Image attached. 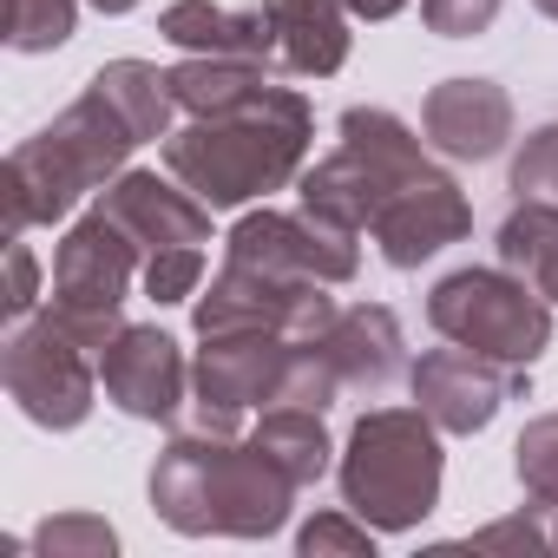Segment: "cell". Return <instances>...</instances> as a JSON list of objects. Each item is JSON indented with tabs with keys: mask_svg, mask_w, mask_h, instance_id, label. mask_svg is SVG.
Returning a JSON list of instances; mask_svg holds the SVG:
<instances>
[{
	"mask_svg": "<svg viewBox=\"0 0 558 558\" xmlns=\"http://www.w3.org/2000/svg\"><path fill=\"white\" fill-rule=\"evenodd\" d=\"M408 381H414V408H421L440 434H480V427L499 421L506 401H519V395L532 388L525 368L493 362V355H480V349H466V342L427 349V355L408 368Z\"/></svg>",
	"mask_w": 558,
	"mask_h": 558,
	"instance_id": "cell-11",
	"label": "cell"
},
{
	"mask_svg": "<svg viewBox=\"0 0 558 558\" xmlns=\"http://www.w3.org/2000/svg\"><path fill=\"white\" fill-rule=\"evenodd\" d=\"M263 86H269V66H256V60H204V53H184V60L171 66V99H178L184 119L236 112V106H250Z\"/></svg>",
	"mask_w": 558,
	"mask_h": 558,
	"instance_id": "cell-19",
	"label": "cell"
},
{
	"mask_svg": "<svg viewBox=\"0 0 558 558\" xmlns=\"http://www.w3.org/2000/svg\"><path fill=\"white\" fill-rule=\"evenodd\" d=\"M310 138H316L310 99L296 86H276L269 80L236 112L184 119L158 151H165V171L178 184H191L210 210H236V204H256L269 191L296 184L303 158H310Z\"/></svg>",
	"mask_w": 558,
	"mask_h": 558,
	"instance_id": "cell-1",
	"label": "cell"
},
{
	"mask_svg": "<svg viewBox=\"0 0 558 558\" xmlns=\"http://www.w3.org/2000/svg\"><path fill=\"white\" fill-rule=\"evenodd\" d=\"M440 480H447L440 427L421 408H368L336 460L342 506L375 532H414L440 506Z\"/></svg>",
	"mask_w": 558,
	"mask_h": 558,
	"instance_id": "cell-4",
	"label": "cell"
},
{
	"mask_svg": "<svg viewBox=\"0 0 558 558\" xmlns=\"http://www.w3.org/2000/svg\"><path fill=\"white\" fill-rule=\"evenodd\" d=\"M506 0H421V21L440 34V40H473L499 21Z\"/></svg>",
	"mask_w": 558,
	"mask_h": 558,
	"instance_id": "cell-29",
	"label": "cell"
},
{
	"mask_svg": "<svg viewBox=\"0 0 558 558\" xmlns=\"http://www.w3.org/2000/svg\"><path fill=\"white\" fill-rule=\"evenodd\" d=\"M223 256L256 263V269H276V276H296V283H323V290L349 283V276L362 269L355 230L316 217L310 204L303 210H269L263 204V210L236 217V230L223 236Z\"/></svg>",
	"mask_w": 558,
	"mask_h": 558,
	"instance_id": "cell-9",
	"label": "cell"
},
{
	"mask_svg": "<svg viewBox=\"0 0 558 558\" xmlns=\"http://www.w3.org/2000/svg\"><path fill=\"white\" fill-rule=\"evenodd\" d=\"M269 34H276V73L290 80H329L349 66L342 0H269Z\"/></svg>",
	"mask_w": 558,
	"mask_h": 558,
	"instance_id": "cell-18",
	"label": "cell"
},
{
	"mask_svg": "<svg viewBox=\"0 0 558 558\" xmlns=\"http://www.w3.org/2000/svg\"><path fill=\"white\" fill-rule=\"evenodd\" d=\"M342 8H349V21H395L408 0H342Z\"/></svg>",
	"mask_w": 558,
	"mask_h": 558,
	"instance_id": "cell-31",
	"label": "cell"
},
{
	"mask_svg": "<svg viewBox=\"0 0 558 558\" xmlns=\"http://www.w3.org/2000/svg\"><path fill=\"white\" fill-rule=\"evenodd\" d=\"M296 480L256 440L236 434H178L151 466V512L184 538H269L290 525Z\"/></svg>",
	"mask_w": 558,
	"mask_h": 558,
	"instance_id": "cell-2",
	"label": "cell"
},
{
	"mask_svg": "<svg viewBox=\"0 0 558 558\" xmlns=\"http://www.w3.org/2000/svg\"><path fill=\"white\" fill-rule=\"evenodd\" d=\"M512 197L558 204V119H545L538 132H525V145L512 151Z\"/></svg>",
	"mask_w": 558,
	"mask_h": 558,
	"instance_id": "cell-26",
	"label": "cell"
},
{
	"mask_svg": "<svg viewBox=\"0 0 558 558\" xmlns=\"http://www.w3.org/2000/svg\"><path fill=\"white\" fill-rule=\"evenodd\" d=\"M421 132L453 165H486L512 138V99L493 80H440L421 99Z\"/></svg>",
	"mask_w": 558,
	"mask_h": 558,
	"instance_id": "cell-15",
	"label": "cell"
},
{
	"mask_svg": "<svg viewBox=\"0 0 558 558\" xmlns=\"http://www.w3.org/2000/svg\"><path fill=\"white\" fill-rule=\"evenodd\" d=\"M460 545H466V551H551V532H545V519H538L532 506H519L512 519H493V525L466 532Z\"/></svg>",
	"mask_w": 558,
	"mask_h": 558,
	"instance_id": "cell-28",
	"label": "cell"
},
{
	"mask_svg": "<svg viewBox=\"0 0 558 558\" xmlns=\"http://www.w3.org/2000/svg\"><path fill=\"white\" fill-rule=\"evenodd\" d=\"M296 551L303 558H375V525L355 519L349 506L342 512H316V519H303Z\"/></svg>",
	"mask_w": 558,
	"mask_h": 558,
	"instance_id": "cell-25",
	"label": "cell"
},
{
	"mask_svg": "<svg viewBox=\"0 0 558 558\" xmlns=\"http://www.w3.org/2000/svg\"><path fill=\"white\" fill-rule=\"evenodd\" d=\"M250 440L283 466L296 486H316L323 473H329V427H323V408H263L256 414V427H250Z\"/></svg>",
	"mask_w": 558,
	"mask_h": 558,
	"instance_id": "cell-21",
	"label": "cell"
},
{
	"mask_svg": "<svg viewBox=\"0 0 558 558\" xmlns=\"http://www.w3.org/2000/svg\"><path fill=\"white\" fill-rule=\"evenodd\" d=\"M466 230H473V204H466V191L447 171H427V178L401 184L375 210V223H368V236H375V250H381L388 269H421L440 250H453Z\"/></svg>",
	"mask_w": 558,
	"mask_h": 558,
	"instance_id": "cell-13",
	"label": "cell"
},
{
	"mask_svg": "<svg viewBox=\"0 0 558 558\" xmlns=\"http://www.w3.org/2000/svg\"><path fill=\"white\" fill-rule=\"evenodd\" d=\"M532 8H538V14H551V21H558V0H532Z\"/></svg>",
	"mask_w": 558,
	"mask_h": 558,
	"instance_id": "cell-33",
	"label": "cell"
},
{
	"mask_svg": "<svg viewBox=\"0 0 558 558\" xmlns=\"http://www.w3.org/2000/svg\"><path fill=\"white\" fill-rule=\"evenodd\" d=\"M427 323L440 342H466L512 368H532L551 349V303L506 263H466L440 276L427 296Z\"/></svg>",
	"mask_w": 558,
	"mask_h": 558,
	"instance_id": "cell-6",
	"label": "cell"
},
{
	"mask_svg": "<svg viewBox=\"0 0 558 558\" xmlns=\"http://www.w3.org/2000/svg\"><path fill=\"white\" fill-rule=\"evenodd\" d=\"M427 171H440V165L427 158V138L408 132V119H395L388 106H349L336 119V151L316 158L296 184H303V204L316 217L362 236L375 223V210Z\"/></svg>",
	"mask_w": 558,
	"mask_h": 558,
	"instance_id": "cell-5",
	"label": "cell"
},
{
	"mask_svg": "<svg viewBox=\"0 0 558 558\" xmlns=\"http://www.w3.org/2000/svg\"><path fill=\"white\" fill-rule=\"evenodd\" d=\"M512 473H519V486H525V506L545 519L551 558H558V414L525 421V434L512 440Z\"/></svg>",
	"mask_w": 558,
	"mask_h": 558,
	"instance_id": "cell-22",
	"label": "cell"
},
{
	"mask_svg": "<svg viewBox=\"0 0 558 558\" xmlns=\"http://www.w3.org/2000/svg\"><path fill=\"white\" fill-rule=\"evenodd\" d=\"M99 204L138 236L145 256H158V250H204V243H210V204H204L191 184H178V178L119 171V178L99 191Z\"/></svg>",
	"mask_w": 558,
	"mask_h": 558,
	"instance_id": "cell-14",
	"label": "cell"
},
{
	"mask_svg": "<svg viewBox=\"0 0 558 558\" xmlns=\"http://www.w3.org/2000/svg\"><path fill=\"white\" fill-rule=\"evenodd\" d=\"M80 0H8V47L14 53H53L73 40Z\"/></svg>",
	"mask_w": 558,
	"mask_h": 558,
	"instance_id": "cell-23",
	"label": "cell"
},
{
	"mask_svg": "<svg viewBox=\"0 0 558 558\" xmlns=\"http://www.w3.org/2000/svg\"><path fill=\"white\" fill-rule=\"evenodd\" d=\"M27 545L47 551V558H112V551H119V532H112L99 512H53V519L34 525Z\"/></svg>",
	"mask_w": 558,
	"mask_h": 558,
	"instance_id": "cell-24",
	"label": "cell"
},
{
	"mask_svg": "<svg viewBox=\"0 0 558 558\" xmlns=\"http://www.w3.org/2000/svg\"><path fill=\"white\" fill-rule=\"evenodd\" d=\"M316 349L329 355L342 395H388V388L408 375V336H401L395 310H381V303L336 310V316L316 329Z\"/></svg>",
	"mask_w": 558,
	"mask_h": 558,
	"instance_id": "cell-16",
	"label": "cell"
},
{
	"mask_svg": "<svg viewBox=\"0 0 558 558\" xmlns=\"http://www.w3.org/2000/svg\"><path fill=\"white\" fill-rule=\"evenodd\" d=\"M336 316L323 283H296L256 263L223 256V269L210 276V290L191 303L197 336H223V329H276V336H316Z\"/></svg>",
	"mask_w": 558,
	"mask_h": 558,
	"instance_id": "cell-10",
	"label": "cell"
},
{
	"mask_svg": "<svg viewBox=\"0 0 558 558\" xmlns=\"http://www.w3.org/2000/svg\"><path fill=\"white\" fill-rule=\"evenodd\" d=\"M138 283H145V296H151L158 310H171V303H197V283H204V250H158V256H145Z\"/></svg>",
	"mask_w": 558,
	"mask_h": 558,
	"instance_id": "cell-27",
	"label": "cell"
},
{
	"mask_svg": "<svg viewBox=\"0 0 558 558\" xmlns=\"http://www.w3.org/2000/svg\"><path fill=\"white\" fill-rule=\"evenodd\" d=\"M40 310V263L27 236H8V323H27Z\"/></svg>",
	"mask_w": 558,
	"mask_h": 558,
	"instance_id": "cell-30",
	"label": "cell"
},
{
	"mask_svg": "<svg viewBox=\"0 0 558 558\" xmlns=\"http://www.w3.org/2000/svg\"><path fill=\"white\" fill-rule=\"evenodd\" d=\"M158 34L178 53L204 60H256L276 73V34H269V0L263 8H217V0H171L158 14Z\"/></svg>",
	"mask_w": 558,
	"mask_h": 558,
	"instance_id": "cell-17",
	"label": "cell"
},
{
	"mask_svg": "<svg viewBox=\"0 0 558 558\" xmlns=\"http://www.w3.org/2000/svg\"><path fill=\"white\" fill-rule=\"evenodd\" d=\"M99 381L119 414L151 421V427H171L191 408V362L158 323H125L99 349Z\"/></svg>",
	"mask_w": 558,
	"mask_h": 558,
	"instance_id": "cell-12",
	"label": "cell"
},
{
	"mask_svg": "<svg viewBox=\"0 0 558 558\" xmlns=\"http://www.w3.org/2000/svg\"><path fill=\"white\" fill-rule=\"evenodd\" d=\"M138 269H145L138 236L106 204H93L53 250V316L86 349H106L125 329V296H132Z\"/></svg>",
	"mask_w": 558,
	"mask_h": 558,
	"instance_id": "cell-7",
	"label": "cell"
},
{
	"mask_svg": "<svg viewBox=\"0 0 558 558\" xmlns=\"http://www.w3.org/2000/svg\"><path fill=\"white\" fill-rule=\"evenodd\" d=\"M0 381H8L14 408H21L34 427H53V434L80 427V421L93 414L99 388H106V381H99V349H86L53 310L14 323L8 349H0Z\"/></svg>",
	"mask_w": 558,
	"mask_h": 558,
	"instance_id": "cell-8",
	"label": "cell"
},
{
	"mask_svg": "<svg viewBox=\"0 0 558 558\" xmlns=\"http://www.w3.org/2000/svg\"><path fill=\"white\" fill-rule=\"evenodd\" d=\"M93 8H99V14H132L138 0H93Z\"/></svg>",
	"mask_w": 558,
	"mask_h": 558,
	"instance_id": "cell-32",
	"label": "cell"
},
{
	"mask_svg": "<svg viewBox=\"0 0 558 558\" xmlns=\"http://www.w3.org/2000/svg\"><path fill=\"white\" fill-rule=\"evenodd\" d=\"M138 145H145L138 125L112 106V93H99V86L86 80V93H80L60 119H47L27 145L8 151V178H0L8 236H27V230H40V223L73 217V204L93 197V191H106V184L125 171V158H132Z\"/></svg>",
	"mask_w": 558,
	"mask_h": 558,
	"instance_id": "cell-3",
	"label": "cell"
},
{
	"mask_svg": "<svg viewBox=\"0 0 558 558\" xmlns=\"http://www.w3.org/2000/svg\"><path fill=\"white\" fill-rule=\"evenodd\" d=\"M493 250H499V263H506L512 276H525V283H532L545 303H558V204L519 197V204L506 210Z\"/></svg>",
	"mask_w": 558,
	"mask_h": 558,
	"instance_id": "cell-20",
	"label": "cell"
}]
</instances>
